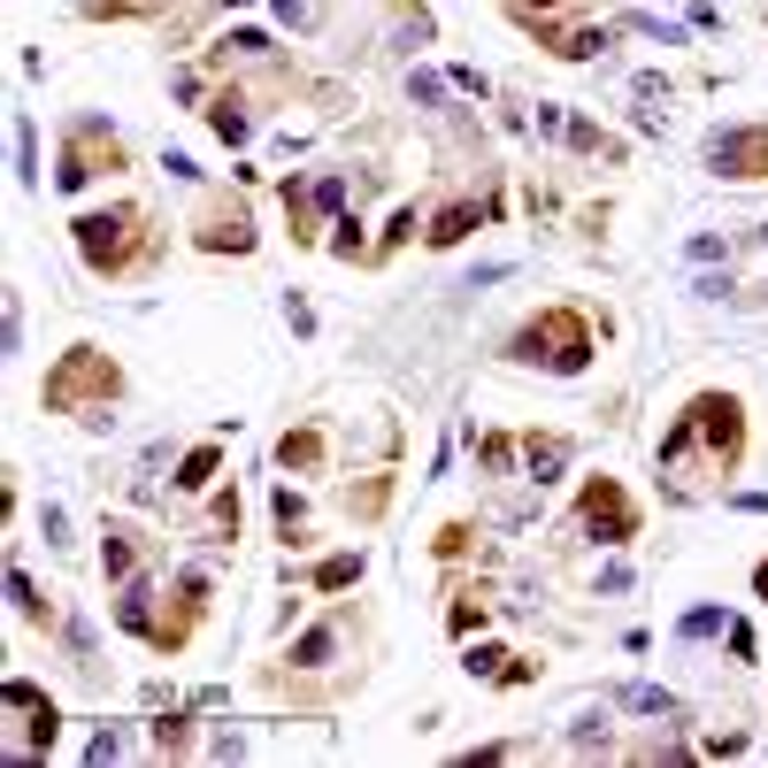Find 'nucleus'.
Returning a JSON list of instances; mask_svg holds the SVG:
<instances>
[{
	"instance_id": "obj_1",
	"label": "nucleus",
	"mask_w": 768,
	"mask_h": 768,
	"mask_svg": "<svg viewBox=\"0 0 768 768\" xmlns=\"http://www.w3.org/2000/svg\"><path fill=\"white\" fill-rule=\"evenodd\" d=\"M746 461V408L730 392H699L669 431H661V476L669 499H692L699 476H730Z\"/></svg>"
},
{
	"instance_id": "obj_2",
	"label": "nucleus",
	"mask_w": 768,
	"mask_h": 768,
	"mask_svg": "<svg viewBox=\"0 0 768 768\" xmlns=\"http://www.w3.org/2000/svg\"><path fill=\"white\" fill-rule=\"evenodd\" d=\"M507 354H515V361H538V369H554V377H577V369L592 361V323H585L577 307H546V315H530V323L515 330Z\"/></svg>"
},
{
	"instance_id": "obj_3",
	"label": "nucleus",
	"mask_w": 768,
	"mask_h": 768,
	"mask_svg": "<svg viewBox=\"0 0 768 768\" xmlns=\"http://www.w3.org/2000/svg\"><path fill=\"white\" fill-rule=\"evenodd\" d=\"M124 392V369L101 354V346H70L62 354V369H46V385H39V400H46V415H77V408H108Z\"/></svg>"
},
{
	"instance_id": "obj_4",
	"label": "nucleus",
	"mask_w": 768,
	"mask_h": 768,
	"mask_svg": "<svg viewBox=\"0 0 768 768\" xmlns=\"http://www.w3.org/2000/svg\"><path fill=\"white\" fill-rule=\"evenodd\" d=\"M139 223H147L139 208H93V215H77V254H85V270H93V277H124Z\"/></svg>"
},
{
	"instance_id": "obj_5",
	"label": "nucleus",
	"mask_w": 768,
	"mask_h": 768,
	"mask_svg": "<svg viewBox=\"0 0 768 768\" xmlns=\"http://www.w3.org/2000/svg\"><path fill=\"white\" fill-rule=\"evenodd\" d=\"M0 699H8V715H15V746H8V761L46 754V746H54V699H39V684H23V676H8Z\"/></svg>"
},
{
	"instance_id": "obj_6",
	"label": "nucleus",
	"mask_w": 768,
	"mask_h": 768,
	"mask_svg": "<svg viewBox=\"0 0 768 768\" xmlns=\"http://www.w3.org/2000/svg\"><path fill=\"white\" fill-rule=\"evenodd\" d=\"M577 523H585L600 546H622V538H638V507L622 499V484H614V476H592V484L577 492Z\"/></svg>"
},
{
	"instance_id": "obj_7",
	"label": "nucleus",
	"mask_w": 768,
	"mask_h": 768,
	"mask_svg": "<svg viewBox=\"0 0 768 768\" xmlns=\"http://www.w3.org/2000/svg\"><path fill=\"white\" fill-rule=\"evenodd\" d=\"M124 154H116V139H108V124L101 116H85L77 131H70V154H62V169H54V185L62 192H77L85 177H101V169H116Z\"/></svg>"
},
{
	"instance_id": "obj_8",
	"label": "nucleus",
	"mask_w": 768,
	"mask_h": 768,
	"mask_svg": "<svg viewBox=\"0 0 768 768\" xmlns=\"http://www.w3.org/2000/svg\"><path fill=\"white\" fill-rule=\"evenodd\" d=\"M707 169L715 177H768V124H730L707 139Z\"/></svg>"
},
{
	"instance_id": "obj_9",
	"label": "nucleus",
	"mask_w": 768,
	"mask_h": 768,
	"mask_svg": "<svg viewBox=\"0 0 768 768\" xmlns=\"http://www.w3.org/2000/svg\"><path fill=\"white\" fill-rule=\"evenodd\" d=\"M523 461H530V484H554V476L569 469V439H554V431L538 439V431H530V439H523Z\"/></svg>"
},
{
	"instance_id": "obj_10",
	"label": "nucleus",
	"mask_w": 768,
	"mask_h": 768,
	"mask_svg": "<svg viewBox=\"0 0 768 768\" xmlns=\"http://www.w3.org/2000/svg\"><path fill=\"white\" fill-rule=\"evenodd\" d=\"M215 469H223L215 446H192V454L177 461V476H169V484H177V492H208V484H215Z\"/></svg>"
},
{
	"instance_id": "obj_11",
	"label": "nucleus",
	"mask_w": 768,
	"mask_h": 768,
	"mask_svg": "<svg viewBox=\"0 0 768 768\" xmlns=\"http://www.w3.org/2000/svg\"><path fill=\"white\" fill-rule=\"evenodd\" d=\"M200 246H215V254H223V246H231V254H246V246H254V223L231 208V215H215V223L200 231Z\"/></svg>"
},
{
	"instance_id": "obj_12",
	"label": "nucleus",
	"mask_w": 768,
	"mask_h": 768,
	"mask_svg": "<svg viewBox=\"0 0 768 768\" xmlns=\"http://www.w3.org/2000/svg\"><path fill=\"white\" fill-rule=\"evenodd\" d=\"M330 653H338V622H315L293 645V669H330Z\"/></svg>"
},
{
	"instance_id": "obj_13",
	"label": "nucleus",
	"mask_w": 768,
	"mask_h": 768,
	"mask_svg": "<svg viewBox=\"0 0 768 768\" xmlns=\"http://www.w3.org/2000/svg\"><path fill=\"white\" fill-rule=\"evenodd\" d=\"M476 215H484L476 200H454V208H439V223H431V246H454V239H469V231H476Z\"/></svg>"
},
{
	"instance_id": "obj_14",
	"label": "nucleus",
	"mask_w": 768,
	"mask_h": 768,
	"mask_svg": "<svg viewBox=\"0 0 768 768\" xmlns=\"http://www.w3.org/2000/svg\"><path fill=\"white\" fill-rule=\"evenodd\" d=\"M208 124H215V139H223V147H246V131H254V124H246V108H239V93H223V101L208 108Z\"/></svg>"
},
{
	"instance_id": "obj_15",
	"label": "nucleus",
	"mask_w": 768,
	"mask_h": 768,
	"mask_svg": "<svg viewBox=\"0 0 768 768\" xmlns=\"http://www.w3.org/2000/svg\"><path fill=\"white\" fill-rule=\"evenodd\" d=\"M101 569H108L116 585H124V577L139 569V546H131V530H124V523H108V546H101Z\"/></svg>"
},
{
	"instance_id": "obj_16",
	"label": "nucleus",
	"mask_w": 768,
	"mask_h": 768,
	"mask_svg": "<svg viewBox=\"0 0 768 768\" xmlns=\"http://www.w3.org/2000/svg\"><path fill=\"white\" fill-rule=\"evenodd\" d=\"M277 461H285V469H323V439H315V431H285V439H277Z\"/></svg>"
},
{
	"instance_id": "obj_17",
	"label": "nucleus",
	"mask_w": 768,
	"mask_h": 768,
	"mask_svg": "<svg viewBox=\"0 0 768 768\" xmlns=\"http://www.w3.org/2000/svg\"><path fill=\"white\" fill-rule=\"evenodd\" d=\"M622 707H630V715H676V692H661V684H622Z\"/></svg>"
},
{
	"instance_id": "obj_18",
	"label": "nucleus",
	"mask_w": 768,
	"mask_h": 768,
	"mask_svg": "<svg viewBox=\"0 0 768 768\" xmlns=\"http://www.w3.org/2000/svg\"><path fill=\"white\" fill-rule=\"evenodd\" d=\"M354 577H361V554H330V561L315 569V592H346Z\"/></svg>"
},
{
	"instance_id": "obj_19",
	"label": "nucleus",
	"mask_w": 768,
	"mask_h": 768,
	"mask_svg": "<svg viewBox=\"0 0 768 768\" xmlns=\"http://www.w3.org/2000/svg\"><path fill=\"white\" fill-rule=\"evenodd\" d=\"M301 530H307L301 492H277V538H285V546H301Z\"/></svg>"
},
{
	"instance_id": "obj_20",
	"label": "nucleus",
	"mask_w": 768,
	"mask_h": 768,
	"mask_svg": "<svg viewBox=\"0 0 768 768\" xmlns=\"http://www.w3.org/2000/svg\"><path fill=\"white\" fill-rule=\"evenodd\" d=\"M8 600H15V614H23V622H54V614L39 608V592H31V577H23V569H8Z\"/></svg>"
},
{
	"instance_id": "obj_21",
	"label": "nucleus",
	"mask_w": 768,
	"mask_h": 768,
	"mask_svg": "<svg viewBox=\"0 0 768 768\" xmlns=\"http://www.w3.org/2000/svg\"><path fill=\"white\" fill-rule=\"evenodd\" d=\"M154 746H161V754H192V723H185V715H161V723H154Z\"/></svg>"
},
{
	"instance_id": "obj_22",
	"label": "nucleus",
	"mask_w": 768,
	"mask_h": 768,
	"mask_svg": "<svg viewBox=\"0 0 768 768\" xmlns=\"http://www.w3.org/2000/svg\"><path fill=\"white\" fill-rule=\"evenodd\" d=\"M476 461H484L492 476H507V469H515V439H499V431H492V439H476Z\"/></svg>"
},
{
	"instance_id": "obj_23",
	"label": "nucleus",
	"mask_w": 768,
	"mask_h": 768,
	"mask_svg": "<svg viewBox=\"0 0 768 768\" xmlns=\"http://www.w3.org/2000/svg\"><path fill=\"white\" fill-rule=\"evenodd\" d=\"M208 530H215V538H239V492H215V507H208Z\"/></svg>"
},
{
	"instance_id": "obj_24",
	"label": "nucleus",
	"mask_w": 768,
	"mask_h": 768,
	"mask_svg": "<svg viewBox=\"0 0 768 768\" xmlns=\"http://www.w3.org/2000/svg\"><path fill=\"white\" fill-rule=\"evenodd\" d=\"M307 200H315V215H338V208H346V177H315Z\"/></svg>"
},
{
	"instance_id": "obj_25",
	"label": "nucleus",
	"mask_w": 768,
	"mask_h": 768,
	"mask_svg": "<svg viewBox=\"0 0 768 768\" xmlns=\"http://www.w3.org/2000/svg\"><path fill=\"white\" fill-rule=\"evenodd\" d=\"M15 177H23V185L39 177V147H31V124H15Z\"/></svg>"
},
{
	"instance_id": "obj_26",
	"label": "nucleus",
	"mask_w": 768,
	"mask_h": 768,
	"mask_svg": "<svg viewBox=\"0 0 768 768\" xmlns=\"http://www.w3.org/2000/svg\"><path fill=\"white\" fill-rule=\"evenodd\" d=\"M715 630H730L723 608H692V614H684V638H715Z\"/></svg>"
},
{
	"instance_id": "obj_27",
	"label": "nucleus",
	"mask_w": 768,
	"mask_h": 768,
	"mask_svg": "<svg viewBox=\"0 0 768 768\" xmlns=\"http://www.w3.org/2000/svg\"><path fill=\"white\" fill-rule=\"evenodd\" d=\"M408 93H415V108H439V101H446V85H439L431 70H415V77H408Z\"/></svg>"
},
{
	"instance_id": "obj_28",
	"label": "nucleus",
	"mask_w": 768,
	"mask_h": 768,
	"mask_svg": "<svg viewBox=\"0 0 768 768\" xmlns=\"http://www.w3.org/2000/svg\"><path fill=\"white\" fill-rule=\"evenodd\" d=\"M330 254H346V262H354V254H361V223H354V215H346V223H338V239H330Z\"/></svg>"
},
{
	"instance_id": "obj_29",
	"label": "nucleus",
	"mask_w": 768,
	"mask_h": 768,
	"mask_svg": "<svg viewBox=\"0 0 768 768\" xmlns=\"http://www.w3.org/2000/svg\"><path fill=\"white\" fill-rule=\"evenodd\" d=\"M408 239H415V208H400V215H392V231H385V246H408Z\"/></svg>"
},
{
	"instance_id": "obj_30",
	"label": "nucleus",
	"mask_w": 768,
	"mask_h": 768,
	"mask_svg": "<svg viewBox=\"0 0 768 768\" xmlns=\"http://www.w3.org/2000/svg\"><path fill=\"white\" fill-rule=\"evenodd\" d=\"M723 254H730V246H723L715 231H699V239H692V262H723Z\"/></svg>"
},
{
	"instance_id": "obj_31",
	"label": "nucleus",
	"mask_w": 768,
	"mask_h": 768,
	"mask_svg": "<svg viewBox=\"0 0 768 768\" xmlns=\"http://www.w3.org/2000/svg\"><path fill=\"white\" fill-rule=\"evenodd\" d=\"M577 746H585V754H592V746H608V723H600V715H585V723H577Z\"/></svg>"
},
{
	"instance_id": "obj_32",
	"label": "nucleus",
	"mask_w": 768,
	"mask_h": 768,
	"mask_svg": "<svg viewBox=\"0 0 768 768\" xmlns=\"http://www.w3.org/2000/svg\"><path fill=\"white\" fill-rule=\"evenodd\" d=\"M476 622H484V600H454V630H461V638H469Z\"/></svg>"
},
{
	"instance_id": "obj_33",
	"label": "nucleus",
	"mask_w": 768,
	"mask_h": 768,
	"mask_svg": "<svg viewBox=\"0 0 768 768\" xmlns=\"http://www.w3.org/2000/svg\"><path fill=\"white\" fill-rule=\"evenodd\" d=\"M439 554L454 561V554H469V523H454V530H439Z\"/></svg>"
},
{
	"instance_id": "obj_34",
	"label": "nucleus",
	"mask_w": 768,
	"mask_h": 768,
	"mask_svg": "<svg viewBox=\"0 0 768 768\" xmlns=\"http://www.w3.org/2000/svg\"><path fill=\"white\" fill-rule=\"evenodd\" d=\"M277 15H285V23H307V0H277Z\"/></svg>"
},
{
	"instance_id": "obj_35",
	"label": "nucleus",
	"mask_w": 768,
	"mask_h": 768,
	"mask_svg": "<svg viewBox=\"0 0 768 768\" xmlns=\"http://www.w3.org/2000/svg\"><path fill=\"white\" fill-rule=\"evenodd\" d=\"M507 8H515V15H530V8H561V0H507Z\"/></svg>"
},
{
	"instance_id": "obj_36",
	"label": "nucleus",
	"mask_w": 768,
	"mask_h": 768,
	"mask_svg": "<svg viewBox=\"0 0 768 768\" xmlns=\"http://www.w3.org/2000/svg\"><path fill=\"white\" fill-rule=\"evenodd\" d=\"M754 592H761V600H768V561H761V569H754Z\"/></svg>"
}]
</instances>
